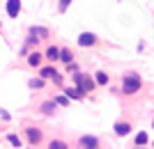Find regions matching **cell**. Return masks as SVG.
Returning a JSON list of instances; mask_svg holds the SVG:
<instances>
[{"label":"cell","instance_id":"6da1fadb","mask_svg":"<svg viewBox=\"0 0 154 149\" xmlns=\"http://www.w3.org/2000/svg\"><path fill=\"white\" fill-rule=\"evenodd\" d=\"M140 87H143V80H140V76L138 73H127L124 76V80H122V92L127 94V97H131V94H136V92H140Z\"/></svg>","mask_w":154,"mask_h":149},{"label":"cell","instance_id":"7a4b0ae2","mask_svg":"<svg viewBox=\"0 0 154 149\" xmlns=\"http://www.w3.org/2000/svg\"><path fill=\"white\" fill-rule=\"evenodd\" d=\"M74 83H76V87H78L81 92H83V94H90V92L97 87V83H94V80H92L90 76L81 73V71H78V73H74Z\"/></svg>","mask_w":154,"mask_h":149},{"label":"cell","instance_id":"3957f363","mask_svg":"<svg viewBox=\"0 0 154 149\" xmlns=\"http://www.w3.org/2000/svg\"><path fill=\"white\" fill-rule=\"evenodd\" d=\"M30 37L35 41H42V39H48L51 32H48V28H42V25H32L30 28Z\"/></svg>","mask_w":154,"mask_h":149},{"label":"cell","instance_id":"277c9868","mask_svg":"<svg viewBox=\"0 0 154 149\" xmlns=\"http://www.w3.org/2000/svg\"><path fill=\"white\" fill-rule=\"evenodd\" d=\"M78 145H81V149H99V140L94 136H81Z\"/></svg>","mask_w":154,"mask_h":149},{"label":"cell","instance_id":"5b68a950","mask_svg":"<svg viewBox=\"0 0 154 149\" xmlns=\"http://www.w3.org/2000/svg\"><path fill=\"white\" fill-rule=\"evenodd\" d=\"M113 131H115L117 138H127L129 133H131V122H117L115 126H113Z\"/></svg>","mask_w":154,"mask_h":149},{"label":"cell","instance_id":"8992f818","mask_svg":"<svg viewBox=\"0 0 154 149\" xmlns=\"http://www.w3.org/2000/svg\"><path fill=\"white\" fill-rule=\"evenodd\" d=\"M21 14V0H7V16L16 19Z\"/></svg>","mask_w":154,"mask_h":149},{"label":"cell","instance_id":"52a82bcc","mask_svg":"<svg viewBox=\"0 0 154 149\" xmlns=\"http://www.w3.org/2000/svg\"><path fill=\"white\" fill-rule=\"evenodd\" d=\"M97 44V34H92V32H81L78 34V46H94Z\"/></svg>","mask_w":154,"mask_h":149},{"label":"cell","instance_id":"ba28073f","mask_svg":"<svg viewBox=\"0 0 154 149\" xmlns=\"http://www.w3.org/2000/svg\"><path fill=\"white\" fill-rule=\"evenodd\" d=\"M26 138H28L30 145H37V142H42V131L35 129V126H30V129H26Z\"/></svg>","mask_w":154,"mask_h":149},{"label":"cell","instance_id":"9c48e42d","mask_svg":"<svg viewBox=\"0 0 154 149\" xmlns=\"http://www.w3.org/2000/svg\"><path fill=\"white\" fill-rule=\"evenodd\" d=\"M147 142H149L147 131H138V133H136V138H134V145H136V147H147Z\"/></svg>","mask_w":154,"mask_h":149},{"label":"cell","instance_id":"30bf717a","mask_svg":"<svg viewBox=\"0 0 154 149\" xmlns=\"http://www.w3.org/2000/svg\"><path fill=\"white\" fill-rule=\"evenodd\" d=\"M55 108H58V103H55V101H44V103L39 106V112H42V115H53V112H55Z\"/></svg>","mask_w":154,"mask_h":149},{"label":"cell","instance_id":"8fae6325","mask_svg":"<svg viewBox=\"0 0 154 149\" xmlns=\"http://www.w3.org/2000/svg\"><path fill=\"white\" fill-rule=\"evenodd\" d=\"M64 97L69 99V101H71V99H76V101H81V99H83L85 94H83L81 90H78V87H67V90H64Z\"/></svg>","mask_w":154,"mask_h":149},{"label":"cell","instance_id":"7c38bea8","mask_svg":"<svg viewBox=\"0 0 154 149\" xmlns=\"http://www.w3.org/2000/svg\"><path fill=\"white\" fill-rule=\"evenodd\" d=\"M42 58H44V55L37 53V51L30 53V55H28V64H30V67H39V64H42Z\"/></svg>","mask_w":154,"mask_h":149},{"label":"cell","instance_id":"4fadbf2b","mask_svg":"<svg viewBox=\"0 0 154 149\" xmlns=\"http://www.w3.org/2000/svg\"><path fill=\"white\" fill-rule=\"evenodd\" d=\"M46 60H48V62H55V60H60V48H58V46H51V48L46 51Z\"/></svg>","mask_w":154,"mask_h":149},{"label":"cell","instance_id":"5bb4252c","mask_svg":"<svg viewBox=\"0 0 154 149\" xmlns=\"http://www.w3.org/2000/svg\"><path fill=\"white\" fill-rule=\"evenodd\" d=\"M55 73H58V71H55V67H42V69H39V78H44V80H46V78H53Z\"/></svg>","mask_w":154,"mask_h":149},{"label":"cell","instance_id":"9a60e30c","mask_svg":"<svg viewBox=\"0 0 154 149\" xmlns=\"http://www.w3.org/2000/svg\"><path fill=\"white\" fill-rule=\"evenodd\" d=\"M60 60H62V62H67V64H71V62H74V55H71L69 48H60Z\"/></svg>","mask_w":154,"mask_h":149},{"label":"cell","instance_id":"2e32d148","mask_svg":"<svg viewBox=\"0 0 154 149\" xmlns=\"http://www.w3.org/2000/svg\"><path fill=\"white\" fill-rule=\"evenodd\" d=\"M94 76H97V80H94L97 85H106V83H108V80H110V76H108V73H106V71H97Z\"/></svg>","mask_w":154,"mask_h":149},{"label":"cell","instance_id":"e0dca14e","mask_svg":"<svg viewBox=\"0 0 154 149\" xmlns=\"http://www.w3.org/2000/svg\"><path fill=\"white\" fill-rule=\"evenodd\" d=\"M48 149H69V145L64 142V140H51V142H48Z\"/></svg>","mask_w":154,"mask_h":149},{"label":"cell","instance_id":"ac0fdd59","mask_svg":"<svg viewBox=\"0 0 154 149\" xmlns=\"http://www.w3.org/2000/svg\"><path fill=\"white\" fill-rule=\"evenodd\" d=\"M7 142L12 145V147H16V149L23 145V142H21V138H19V136H14V133H9V136H7Z\"/></svg>","mask_w":154,"mask_h":149},{"label":"cell","instance_id":"d6986e66","mask_svg":"<svg viewBox=\"0 0 154 149\" xmlns=\"http://www.w3.org/2000/svg\"><path fill=\"white\" fill-rule=\"evenodd\" d=\"M30 87H32V90H39V87H44V78H32V80H30Z\"/></svg>","mask_w":154,"mask_h":149},{"label":"cell","instance_id":"ffe728a7","mask_svg":"<svg viewBox=\"0 0 154 149\" xmlns=\"http://www.w3.org/2000/svg\"><path fill=\"white\" fill-rule=\"evenodd\" d=\"M53 101H55V103H58V106H69V99L64 97V94H62V97H55V99H53Z\"/></svg>","mask_w":154,"mask_h":149},{"label":"cell","instance_id":"44dd1931","mask_svg":"<svg viewBox=\"0 0 154 149\" xmlns=\"http://www.w3.org/2000/svg\"><path fill=\"white\" fill-rule=\"evenodd\" d=\"M67 71H69V73H78V64H74V62L67 64Z\"/></svg>","mask_w":154,"mask_h":149},{"label":"cell","instance_id":"7402d4cb","mask_svg":"<svg viewBox=\"0 0 154 149\" xmlns=\"http://www.w3.org/2000/svg\"><path fill=\"white\" fill-rule=\"evenodd\" d=\"M69 5H71V0H60V12H64Z\"/></svg>","mask_w":154,"mask_h":149},{"label":"cell","instance_id":"603a6c76","mask_svg":"<svg viewBox=\"0 0 154 149\" xmlns=\"http://www.w3.org/2000/svg\"><path fill=\"white\" fill-rule=\"evenodd\" d=\"M51 80H53L55 85H62V73H55V76H53Z\"/></svg>","mask_w":154,"mask_h":149},{"label":"cell","instance_id":"cb8c5ba5","mask_svg":"<svg viewBox=\"0 0 154 149\" xmlns=\"http://www.w3.org/2000/svg\"><path fill=\"white\" fill-rule=\"evenodd\" d=\"M152 129H154V119H152Z\"/></svg>","mask_w":154,"mask_h":149}]
</instances>
